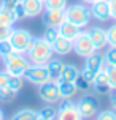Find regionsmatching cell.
<instances>
[{
  "instance_id": "6da1fadb",
  "label": "cell",
  "mask_w": 116,
  "mask_h": 120,
  "mask_svg": "<svg viewBox=\"0 0 116 120\" xmlns=\"http://www.w3.org/2000/svg\"><path fill=\"white\" fill-rule=\"evenodd\" d=\"M25 55H27V59H29V62L32 65H46L49 60L53 59L54 52H53V46L51 44H48L43 38H37L33 48Z\"/></svg>"
},
{
  "instance_id": "7a4b0ae2",
  "label": "cell",
  "mask_w": 116,
  "mask_h": 120,
  "mask_svg": "<svg viewBox=\"0 0 116 120\" xmlns=\"http://www.w3.org/2000/svg\"><path fill=\"white\" fill-rule=\"evenodd\" d=\"M3 60V66H5V71L10 76H24L25 70L30 66V62L27 59L25 54H19L13 51L11 54L2 57Z\"/></svg>"
},
{
  "instance_id": "3957f363",
  "label": "cell",
  "mask_w": 116,
  "mask_h": 120,
  "mask_svg": "<svg viewBox=\"0 0 116 120\" xmlns=\"http://www.w3.org/2000/svg\"><path fill=\"white\" fill-rule=\"evenodd\" d=\"M8 40H10V43H11L14 52L27 54V52L33 48L37 38L25 29H13V32H11V35H10Z\"/></svg>"
},
{
  "instance_id": "277c9868",
  "label": "cell",
  "mask_w": 116,
  "mask_h": 120,
  "mask_svg": "<svg viewBox=\"0 0 116 120\" xmlns=\"http://www.w3.org/2000/svg\"><path fill=\"white\" fill-rule=\"evenodd\" d=\"M91 18L92 16L89 8L83 3H75V5H70L65 8V21L78 25L79 29H84L86 25H89Z\"/></svg>"
},
{
  "instance_id": "5b68a950",
  "label": "cell",
  "mask_w": 116,
  "mask_h": 120,
  "mask_svg": "<svg viewBox=\"0 0 116 120\" xmlns=\"http://www.w3.org/2000/svg\"><path fill=\"white\" fill-rule=\"evenodd\" d=\"M104 68H105L104 55L99 54V52H94L92 55H89V57L86 59L84 68L79 71V74H81V78H84L89 84H92V81L95 79V76H97Z\"/></svg>"
},
{
  "instance_id": "8992f818",
  "label": "cell",
  "mask_w": 116,
  "mask_h": 120,
  "mask_svg": "<svg viewBox=\"0 0 116 120\" xmlns=\"http://www.w3.org/2000/svg\"><path fill=\"white\" fill-rule=\"evenodd\" d=\"M75 106L78 109L79 115L83 120H91L99 114V101L94 95H83L78 101L75 103Z\"/></svg>"
},
{
  "instance_id": "52a82bcc",
  "label": "cell",
  "mask_w": 116,
  "mask_h": 120,
  "mask_svg": "<svg viewBox=\"0 0 116 120\" xmlns=\"http://www.w3.org/2000/svg\"><path fill=\"white\" fill-rule=\"evenodd\" d=\"M22 78H24V81H27V82H30V84H33V85H37V87L51 81L46 66L45 65H32V63H30V66L25 70Z\"/></svg>"
},
{
  "instance_id": "ba28073f",
  "label": "cell",
  "mask_w": 116,
  "mask_h": 120,
  "mask_svg": "<svg viewBox=\"0 0 116 120\" xmlns=\"http://www.w3.org/2000/svg\"><path fill=\"white\" fill-rule=\"evenodd\" d=\"M73 52L78 57H83V59H87L89 55L97 52L95 48H94V44H92V41L87 36V32L81 30V33L73 40Z\"/></svg>"
},
{
  "instance_id": "9c48e42d",
  "label": "cell",
  "mask_w": 116,
  "mask_h": 120,
  "mask_svg": "<svg viewBox=\"0 0 116 120\" xmlns=\"http://www.w3.org/2000/svg\"><path fill=\"white\" fill-rule=\"evenodd\" d=\"M54 120H83V117L79 115L75 103H72L70 100H61L56 109Z\"/></svg>"
},
{
  "instance_id": "30bf717a",
  "label": "cell",
  "mask_w": 116,
  "mask_h": 120,
  "mask_svg": "<svg viewBox=\"0 0 116 120\" xmlns=\"http://www.w3.org/2000/svg\"><path fill=\"white\" fill-rule=\"evenodd\" d=\"M38 96L46 104H56V103H59L61 101V95H59V89H57V82L49 81L46 84L38 85Z\"/></svg>"
},
{
  "instance_id": "8fae6325",
  "label": "cell",
  "mask_w": 116,
  "mask_h": 120,
  "mask_svg": "<svg viewBox=\"0 0 116 120\" xmlns=\"http://www.w3.org/2000/svg\"><path fill=\"white\" fill-rule=\"evenodd\" d=\"M89 11H91V16H92V18L97 19V21H100V22H105V21L111 19L108 0H99V2H94V3H91Z\"/></svg>"
},
{
  "instance_id": "7c38bea8",
  "label": "cell",
  "mask_w": 116,
  "mask_h": 120,
  "mask_svg": "<svg viewBox=\"0 0 116 120\" xmlns=\"http://www.w3.org/2000/svg\"><path fill=\"white\" fill-rule=\"evenodd\" d=\"M87 32V36L92 41L95 51H102L104 48H107V30H104L102 27H91Z\"/></svg>"
},
{
  "instance_id": "4fadbf2b",
  "label": "cell",
  "mask_w": 116,
  "mask_h": 120,
  "mask_svg": "<svg viewBox=\"0 0 116 120\" xmlns=\"http://www.w3.org/2000/svg\"><path fill=\"white\" fill-rule=\"evenodd\" d=\"M65 21V10H45L43 22L46 27H59Z\"/></svg>"
},
{
  "instance_id": "5bb4252c",
  "label": "cell",
  "mask_w": 116,
  "mask_h": 120,
  "mask_svg": "<svg viewBox=\"0 0 116 120\" xmlns=\"http://www.w3.org/2000/svg\"><path fill=\"white\" fill-rule=\"evenodd\" d=\"M91 87L97 92L99 95H108L111 92V85H110V81H108V76L105 73V68L95 76V79L92 81Z\"/></svg>"
},
{
  "instance_id": "9a60e30c",
  "label": "cell",
  "mask_w": 116,
  "mask_h": 120,
  "mask_svg": "<svg viewBox=\"0 0 116 120\" xmlns=\"http://www.w3.org/2000/svg\"><path fill=\"white\" fill-rule=\"evenodd\" d=\"M21 3L24 5L27 18H37L45 11V3L41 0H21Z\"/></svg>"
},
{
  "instance_id": "2e32d148",
  "label": "cell",
  "mask_w": 116,
  "mask_h": 120,
  "mask_svg": "<svg viewBox=\"0 0 116 120\" xmlns=\"http://www.w3.org/2000/svg\"><path fill=\"white\" fill-rule=\"evenodd\" d=\"M57 89H59V95L61 100H72L79 90L75 82H67V81H57Z\"/></svg>"
},
{
  "instance_id": "e0dca14e",
  "label": "cell",
  "mask_w": 116,
  "mask_h": 120,
  "mask_svg": "<svg viewBox=\"0 0 116 120\" xmlns=\"http://www.w3.org/2000/svg\"><path fill=\"white\" fill-rule=\"evenodd\" d=\"M57 30H59V36H64V38H67L70 41H73L75 38L81 33V29H79L78 25L72 24V22H68V21H64V22L57 27Z\"/></svg>"
},
{
  "instance_id": "ac0fdd59",
  "label": "cell",
  "mask_w": 116,
  "mask_h": 120,
  "mask_svg": "<svg viewBox=\"0 0 116 120\" xmlns=\"http://www.w3.org/2000/svg\"><path fill=\"white\" fill-rule=\"evenodd\" d=\"M72 51H73V41H70L64 36H59L53 43V52L57 55H68Z\"/></svg>"
},
{
  "instance_id": "d6986e66",
  "label": "cell",
  "mask_w": 116,
  "mask_h": 120,
  "mask_svg": "<svg viewBox=\"0 0 116 120\" xmlns=\"http://www.w3.org/2000/svg\"><path fill=\"white\" fill-rule=\"evenodd\" d=\"M64 62L62 60H59V59H51L46 63V70H48V73H49V79L53 81V82H57L59 81V78H61V74H62V70H64Z\"/></svg>"
},
{
  "instance_id": "ffe728a7",
  "label": "cell",
  "mask_w": 116,
  "mask_h": 120,
  "mask_svg": "<svg viewBox=\"0 0 116 120\" xmlns=\"http://www.w3.org/2000/svg\"><path fill=\"white\" fill-rule=\"evenodd\" d=\"M11 120H38V111L30 108H24L19 109L13 114Z\"/></svg>"
},
{
  "instance_id": "44dd1931",
  "label": "cell",
  "mask_w": 116,
  "mask_h": 120,
  "mask_svg": "<svg viewBox=\"0 0 116 120\" xmlns=\"http://www.w3.org/2000/svg\"><path fill=\"white\" fill-rule=\"evenodd\" d=\"M79 76V70L75 65H64V70H62L61 74V81H67V82H75Z\"/></svg>"
},
{
  "instance_id": "7402d4cb",
  "label": "cell",
  "mask_w": 116,
  "mask_h": 120,
  "mask_svg": "<svg viewBox=\"0 0 116 120\" xmlns=\"http://www.w3.org/2000/svg\"><path fill=\"white\" fill-rule=\"evenodd\" d=\"M14 22H16V19H14L13 11H6L3 8H0V25H3V27H13Z\"/></svg>"
},
{
  "instance_id": "603a6c76",
  "label": "cell",
  "mask_w": 116,
  "mask_h": 120,
  "mask_svg": "<svg viewBox=\"0 0 116 120\" xmlns=\"http://www.w3.org/2000/svg\"><path fill=\"white\" fill-rule=\"evenodd\" d=\"M41 38L48 43V44H51V46H53V43L59 38V30H57V27H46V29H45V32H43V36H41Z\"/></svg>"
},
{
  "instance_id": "cb8c5ba5",
  "label": "cell",
  "mask_w": 116,
  "mask_h": 120,
  "mask_svg": "<svg viewBox=\"0 0 116 120\" xmlns=\"http://www.w3.org/2000/svg\"><path fill=\"white\" fill-rule=\"evenodd\" d=\"M8 87H10L14 93H19V92L22 90V87H24V78H22V76H11Z\"/></svg>"
},
{
  "instance_id": "d4e9b609",
  "label": "cell",
  "mask_w": 116,
  "mask_h": 120,
  "mask_svg": "<svg viewBox=\"0 0 116 120\" xmlns=\"http://www.w3.org/2000/svg\"><path fill=\"white\" fill-rule=\"evenodd\" d=\"M67 0H45V10H65Z\"/></svg>"
},
{
  "instance_id": "484cf974",
  "label": "cell",
  "mask_w": 116,
  "mask_h": 120,
  "mask_svg": "<svg viewBox=\"0 0 116 120\" xmlns=\"http://www.w3.org/2000/svg\"><path fill=\"white\" fill-rule=\"evenodd\" d=\"M38 117L45 120H54L56 119V109L53 108V104H48L46 108H43L38 111Z\"/></svg>"
},
{
  "instance_id": "4316f807",
  "label": "cell",
  "mask_w": 116,
  "mask_h": 120,
  "mask_svg": "<svg viewBox=\"0 0 116 120\" xmlns=\"http://www.w3.org/2000/svg\"><path fill=\"white\" fill-rule=\"evenodd\" d=\"M16 95H18V93H14L10 87H3V89H0V101H3V103L13 101Z\"/></svg>"
},
{
  "instance_id": "83f0119b",
  "label": "cell",
  "mask_w": 116,
  "mask_h": 120,
  "mask_svg": "<svg viewBox=\"0 0 116 120\" xmlns=\"http://www.w3.org/2000/svg\"><path fill=\"white\" fill-rule=\"evenodd\" d=\"M107 44L110 48H116V24L107 29Z\"/></svg>"
},
{
  "instance_id": "f1b7e54d",
  "label": "cell",
  "mask_w": 116,
  "mask_h": 120,
  "mask_svg": "<svg viewBox=\"0 0 116 120\" xmlns=\"http://www.w3.org/2000/svg\"><path fill=\"white\" fill-rule=\"evenodd\" d=\"M105 59V66H115L116 65V48H110L104 55Z\"/></svg>"
},
{
  "instance_id": "f546056e",
  "label": "cell",
  "mask_w": 116,
  "mask_h": 120,
  "mask_svg": "<svg viewBox=\"0 0 116 120\" xmlns=\"http://www.w3.org/2000/svg\"><path fill=\"white\" fill-rule=\"evenodd\" d=\"M105 73L108 76L111 90H116V65L115 66H105Z\"/></svg>"
},
{
  "instance_id": "4dcf8cb0",
  "label": "cell",
  "mask_w": 116,
  "mask_h": 120,
  "mask_svg": "<svg viewBox=\"0 0 116 120\" xmlns=\"http://www.w3.org/2000/svg\"><path fill=\"white\" fill-rule=\"evenodd\" d=\"M13 51H14V49H13L10 40L0 41V59H2V57H5V55H8V54H11Z\"/></svg>"
},
{
  "instance_id": "1f68e13d",
  "label": "cell",
  "mask_w": 116,
  "mask_h": 120,
  "mask_svg": "<svg viewBox=\"0 0 116 120\" xmlns=\"http://www.w3.org/2000/svg\"><path fill=\"white\" fill-rule=\"evenodd\" d=\"M13 14H14V19H16V22L18 21H22V19L27 18V14H25V10H24V5L19 2L18 5H16V8L13 10Z\"/></svg>"
},
{
  "instance_id": "d6a6232c",
  "label": "cell",
  "mask_w": 116,
  "mask_h": 120,
  "mask_svg": "<svg viewBox=\"0 0 116 120\" xmlns=\"http://www.w3.org/2000/svg\"><path fill=\"white\" fill-rule=\"evenodd\" d=\"M19 2L21 0H0V8H3L6 11H13Z\"/></svg>"
},
{
  "instance_id": "836d02e7",
  "label": "cell",
  "mask_w": 116,
  "mask_h": 120,
  "mask_svg": "<svg viewBox=\"0 0 116 120\" xmlns=\"http://www.w3.org/2000/svg\"><path fill=\"white\" fill-rule=\"evenodd\" d=\"M95 120H116V112L111 109V111H102L97 114V119Z\"/></svg>"
},
{
  "instance_id": "e575fe53",
  "label": "cell",
  "mask_w": 116,
  "mask_h": 120,
  "mask_svg": "<svg viewBox=\"0 0 116 120\" xmlns=\"http://www.w3.org/2000/svg\"><path fill=\"white\" fill-rule=\"evenodd\" d=\"M75 84H76V87H78V90H83V92H87V90L91 89V84L86 81L84 78H81V74L78 76V79L75 81Z\"/></svg>"
},
{
  "instance_id": "d590c367",
  "label": "cell",
  "mask_w": 116,
  "mask_h": 120,
  "mask_svg": "<svg viewBox=\"0 0 116 120\" xmlns=\"http://www.w3.org/2000/svg\"><path fill=\"white\" fill-rule=\"evenodd\" d=\"M10 74L5 71V70H2L0 71V89H3V87H8V84H10Z\"/></svg>"
},
{
  "instance_id": "8d00e7d4",
  "label": "cell",
  "mask_w": 116,
  "mask_h": 120,
  "mask_svg": "<svg viewBox=\"0 0 116 120\" xmlns=\"http://www.w3.org/2000/svg\"><path fill=\"white\" fill-rule=\"evenodd\" d=\"M13 32V27H3V25H0V41H5L10 38Z\"/></svg>"
},
{
  "instance_id": "74e56055",
  "label": "cell",
  "mask_w": 116,
  "mask_h": 120,
  "mask_svg": "<svg viewBox=\"0 0 116 120\" xmlns=\"http://www.w3.org/2000/svg\"><path fill=\"white\" fill-rule=\"evenodd\" d=\"M108 5H110V16H111V19L116 21V0H108Z\"/></svg>"
},
{
  "instance_id": "f35d334b",
  "label": "cell",
  "mask_w": 116,
  "mask_h": 120,
  "mask_svg": "<svg viewBox=\"0 0 116 120\" xmlns=\"http://www.w3.org/2000/svg\"><path fill=\"white\" fill-rule=\"evenodd\" d=\"M110 104H111V109L116 112V90L110 92Z\"/></svg>"
},
{
  "instance_id": "ab89813d",
  "label": "cell",
  "mask_w": 116,
  "mask_h": 120,
  "mask_svg": "<svg viewBox=\"0 0 116 120\" xmlns=\"http://www.w3.org/2000/svg\"><path fill=\"white\" fill-rule=\"evenodd\" d=\"M0 120H5V114H3V111L0 108Z\"/></svg>"
},
{
  "instance_id": "60d3db41",
  "label": "cell",
  "mask_w": 116,
  "mask_h": 120,
  "mask_svg": "<svg viewBox=\"0 0 116 120\" xmlns=\"http://www.w3.org/2000/svg\"><path fill=\"white\" fill-rule=\"evenodd\" d=\"M83 2H84V3H89V5H91V3H94V2H99V0H83Z\"/></svg>"
},
{
  "instance_id": "b9f144b4",
  "label": "cell",
  "mask_w": 116,
  "mask_h": 120,
  "mask_svg": "<svg viewBox=\"0 0 116 120\" xmlns=\"http://www.w3.org/2000/svg\"><path fill=\"white\" fill-rule=\"evenodd\" d=\"M38 120H45V119H40V117H38Z\"/></svg>"
},
{
  "instance_id": "7bdbcfd3",
  "label": "cell",
  "mask_w": 116,
  "mask_h": 120,
  "mask_svg": "<svg viewBox=\"0 0 116 120\" xmlns=\"http://www.w3.org/2000/svg\"><path fill=\"white\" fill-rule=\"evenodd\" d=\"M41 2H43V3H45V0H41Z\"/></svg>"
},
{
  "instance_id": "ee69618b",
  "label": "cell",
  "mask_w": 116,
  "mask_h": 120,
  "mask_svg": "<svg viewBox=\"0 0 116 120\" xmlns=\"http://www.w3.org/2000/svg\"><path fill=\"white\" fill-rule=\"evenodd\" d=\"M10 120H11V119H10Z\"/></svg>"
}]
</instances>
